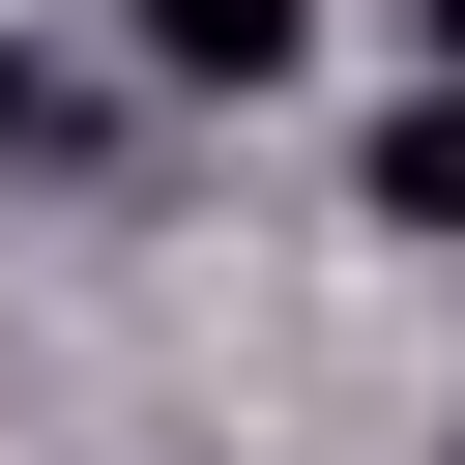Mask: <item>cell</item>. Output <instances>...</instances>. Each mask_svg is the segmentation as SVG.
<instances>
[{"label":"cell","mask_w":465,"mask_h":465,"mask_svg":"<svg viewBox=\"0 0 465 465\" xmlns=\"http://www.w3.org/2000/svg\"><path fill=\"white\" fill-rule=\"evenodd\" d=\"M116 29H145L174 87H291V58H320V0H116Z\"/></svg>","instance_id":"1"},{"label":"cell","mask_w":465,"mask_h":465,"mask_svg":"<svg viewBox=\"0 0 465 465\" xmlns=\"http://www.w3.org/2000/svg\"><path fill=\"white\" fill-rule=\"evenodd\" d=\"M378 232H465V58H436V87L378 116Z\"/></svg>","instance_id":"2"},{"label":"cell","mask_w":465,"mask_h":465,"mask_svg":"<svg viewBox=\"0 0 465 465\" xmlns=\"http://www.w3.org/2000/svg\"><path fill=\"white\" fill-rule=\"evenodd\" d=\"M0 145H58V116H29V58H0Z\"/></svg>","instance_id":"3"},{"label":"cell","mask_w":465,"mask_h":465,"mask_svg":"<svg viewBox=\"0 0 465 465\" xmlns=\"http://www.w3.org/2000/svg\"><path fill=\"white\" fill-rule=\"evenodd\" d=\"M407 29H436V58H465V0H407Z\"/></svg>","instance_id":"4"}]
</instances>
